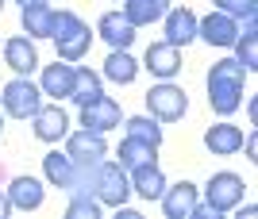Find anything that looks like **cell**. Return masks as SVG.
Listing matches in <instances>:
<instances>
[{
    "label": "cell",
    "instance_id": "6da1fadb",
    "mask_svg": "<svg viewBox=\"0 0 258 219\" xmlns=\"http://www.w3.org/2000/svg\"><path fill=\"white\" fill-rule=\"evenodd\" d=\"M247 69L239 66L235 58H224L208 69V104L216 116H231L243 108V85H247Z\"/></svg>",
    "mask_w": 258,
    "mask_h": 219
},
{
    "label": "cell",
    "instance_id": "7a4b0ae2",
    "mask_svg": "<svg viewBox=\"0 0 258 219\" xmlns=\"http://www.w3.org/2000/svg\"><path fill=\"white\" fill-rule=\"evenodd\" d=\"M54 39V50L62 62H81L89 54V46H93V31H89V23L70 8H54L50 16V35Z\"/></svg>",
    "mask_w": 258,
    "mask_h": 219
},
{
    "label": "cell",
    "instance_id": "3957f363",
    "mask_svg": "<svg viewBox=\"0 0 258 219\" xmlns=\"http://www.w3.org/2000/svg\"><path fill=\"white\" fill-rule=\"evenodd\" d=\"M93 196L104 204V208H123L131 196V177L119 162H97L93 165Z\"/></svg>",
    "mask_w": 258,
    "mask_h": 219
},
{
    "label": "cell",
    "instance_id": "277c9868",
    "mask_svg": "<svg viewBox=\"0 0 258 219\" xmlns=\"http://www.w3.org/2000/svg\"><path fill=\"white\" fill-rule=\"evenodd\" d=\"M243 192H247V185H243V177L231 173V169H224V173H212L205 185V204L216 211V215H224V211H235L239 204H243Z\"/></svg>",
    "mask_w": 258,
    "mask_h": 219
},
{
    "label": "cell",
    "instance_id": "5b68a950",
    "mask_svg": "<svg viewBox=\"0 0 258 219\" xmlns=\"http://www.w3.org/2000/svg\"><path fill=\"white\" fill-rule=\"evenodd\" d=\"M4 112L16 116V120H31L35 112L43 108V88L31 85L27 77H12L8 85H4Z\"/></svg>",
    "mask_w": 258,
    "mask_h": 219
},
{
    "label": "cell",
    "instance_id": "8992f818",
    "mask_svg": "<svg viewBox=\"0 0 258 219\" xmlns=\"http://www.w3.org/2000/svg\"><path fill=\"white\" fill-rule=\"evenodd\" d=\"M147 108L158 123H177L189 112V100H185V88L181 85H170V81H162L147 92Z\"/></svg>",
    "mask_w": 258,
    "mask_h": 219
},
{
    "label": "cell",
    "instance_id": "52a82bcc",
    "mask_svg": "<svg viewBox=\"0 0 258 219\" xmlns=\"http://www.w3.org/2000/svg\"><path fill=\"white\" fill-rule=\"evenodd\" d=\"M66 154L74 158L81 169H93L97 162H104V154H108V143H104V135L97 131H74V135H66Z\"/></svg>",
    "mask_w": 258,
    "mask_h": 219
},
{
    "label": "cell",
    "instance_id": "ba28073f",
    "mask_svg": "<svg viewBox=\"0 0 258 219\" xmlns=\"http://www.w3.org/2000/svg\"><path fill=\"white\" fill-rule=\"evenodd\" d=\"M243 35V27H239V20H231V16H224V12H208L205 20H197V39H205L208 46H235V39Z\"/></svg>",
    "mask_w": 258,
    "mask_h": 219
},
{
    "label": "cell",
    "instance_id": "9c48e42d",
    "mask_svg": "<svg viewBox=\"0 0 258 219\" xmlns=\"http://www.w3.org/2000/svg\"><path fill=\"white\" fill-rule=\"evenodd\" d=\"M166 219H193V208L201 204V188L193 181H177V185H166V192L158 196Z\"/></svg>",
    "mask_w": 258,
    "mask_h": 219
},
{
    "label": "cell",
    "instance_id": "30bf717a",
    "mask_svg": "<svg viewBox=\"0 0 258 219\" xmlns=\"http://www.w3.org/2000/svg\"><path fill=\"white\" fill-rule=\"evenodd\" d=\"M31 123H35V139H43V143H62L66 135H70V116H66V108L58 100L43 104L31 116Z\"/></svg>",
    "mask_w": 258,
    "mask_h": 219
},
{
    "label": "cell",
    "instance_id": "8fae6325",
    "mask_svg": "<svg viewBox=\"0 0 258 219\" xmlns=\"http://www.w3.org/2000/svg\"><path fill=\"white\" fill-rule=\"evenodd\" d=\"M119 120H123V112H119V104L112 96H97L81 108V127H85V131H97V135L119 127Z\"/></svg>",
    "mask_w": 258,
    "mask_h": 219
},
{
    "label": "cell",
    "instance_id": "7c38bea8",
    "mask_svg": "<svg viewBox=\"0 0 258 219\" xmlns=\"http://www.w3.org/2000/svg\"><path fill=\"white\" fill-rule=\"evenodd\" d=\"M4 62L12 66V73H16V77L35 73V69H39V50H35V39H27V35L8 39V43H4Z\"/></svg>",
    "mask_w": 258,
    "mask_h": 219
},
{
    "label": "cell",
    "instance_id": "4fadbf2b",
    "mask_svg": "<svg viewBox=\"0 0 258 219\" xmlns=\"http://www.w3.org/2000/svg\"><path fill=\"white\" fill-rule=\"evenodd\" d=\"M147 69L162 81H170V77L181 73V46H170V43H151L147 46V54H143Z\"/></svg>",
    "mask_w": 258,
    "mask_h": 219
},
{
    "label": "cell",
    "instance_id": "5bb4252c",
    "mask_svg": "<svg viewBox=\"0 0 258 219\" xmlns=\"http://www.w3.org/2000/svg\"><path fill=\"white\" fill-rule=\"evenodd\" d=\"M4 192H8L12 208H20V211H35V208H43V200H46V188L39 177H12Z\"/></svg>",
    "mask_w": 258,
    "mask_h": 219
},
{
    "label": "cell",
    "instance_id": "9a60e30c",
    "mask_svg": "<svg viewBox=\"0 0 258 219\" xmlns=\"http://www.w3.org/2000/svg\"><path fill=\"white\" fill-rule=\"evenodd\" d=\"M74 77H77V66H70V62H54V66H43V81H39V88H43V96H54V100H70V92H74Z\"/></svg>",
    "mask_w": 258,
    "mask_h": 219
},
{
    "label": "cell",
    "instance_id": "2e32d148",
    "mask_svg": "<svg viewBox=\"0 0 258 219\" xmlns=\"http://www.w3.org/2000/svg\"><path fill=\"white\" fill-rule=\"evenodd\" d=\"M162 20H166V39H162V43L185 46V43L197 39V12L193 8H170Z\"/></svg>",
    "mask_w": 258,
    "mask_h": 219
},
{
    "label": "cell",
    "instance_id": "e0dca14e",
    "mask_svg": "<svg viewBox=\"0 0 258 219\" xmlns=\"http://www.w3.org/2000/svg\"><path fill=\"white\" fill-rule=\"evenodd\" d=\"M97 35L112 46V50H127V46L135 43V27L123 20V12H104L100 23H97Z\"/></svg>",
    "mask_w": 258,
    "mask_h": 219
},
{
    "label": "cell",
    "instance_id": "ac0fdd59",
    "mask_svg": "<svg viewBox=\"0 0 258 219\" xmlns=\"http://www.w3.org/2000/svg\"><path fill=\"white\" fill-rule=\"evenodd\" d=\"M123 169H139V165H151L158 162V146L147 143V139H135V135H123V143H119V158H116Z\"/></svg>",
    "mask_w": 258,
    "mask_h": 219
},
{
    "label": "cell",
    "instance_id": "d6986e66",
    "mask_svg": "<svg viewBox=\"0 0 258 219\" xmlns=\"http://www.w3.org/2000/svg\"><path fill=\"white\" fill-rule=\"evenodd\" d=\"M131 192L139 200H158L162 192H166V177H162V169H158V162H151V165H139V169H131Z\"/></svg>",
    "mask_w": 258,
    "mask_h": 219
},
{
    "label": "cell",
    "instance_id": "ffe728a7",
    "mask_svg": "<svg viewBox=\"0 0 258 219\" xmlns=\"http://www.w3.org/2000/svg\"><path fill=\"white\" fill-rule=\"evenodd\" d=\"M205 146L212 154H220V158H227V154L243 150V127H235V123H216V127H208L205 135Z\"/></svg>",
    "mask_w": 258,
    "mask_h": 219
},
{
    "label": "cell",
    "instance_id": "44dd1931",
    "mask_svg": "<svg viewBox=\"0 0 258 219\" xmlns=\"http://www.w3.org/2000/svg\"><path fill=\"white\" fill-rule=\"evenodd\" d=\"M170 12V0H123V20L131 27H151Z\"/></svg>",
    "mask_w": 258,
    "mask_h": 219
},
{
    "label": "cell",
    "instance_id": "7402d4cb",
    "mask_svg": "<svg viewBox=\"0 0 258 219\" xmlns=\"http://www.w3.org/2000/svg\"><path fill=\"white\" fill-rule=\"evenodd\" d=\"M50 16H54L50 0L23 4V31H27V39H46V35H50Z\"/></svg>",
    "mask_w": 258,
    "mask_h": 219
},
{
    "label": "cell",
    "instance_id": "603a6c76",
    "mask_svg": "<svg viewBox=\"0 0 258 219\" xmlns=\"http://www.w3.org/2000/svg\"><path fill=\"white\" fill-rule=\"evenodd\" d=\"M104 77L116 81V85H131V81L139 77V62H135L127 50H112V54L104 58Z\"/></svg>",
    "mask_w": 258,
    "mask_h": 219
},
{
    "label": "cell",
    "instance_id": "cb8c5ba5",
    "mask_svg": "<svg viewBox=\"0 0 258 219\" xmlns=\"http://www.w3.org/2000/svg\"><path fill=\"white\" fill-rule=\"evenodd\" d=\"M104 96V85H100V73H93L89 66H77V77H74V92H70V100H74L77 108H85L89 100Z\"/></svg>",
    "mask_w": 258,
    "mask_h": 219
},
{
    "label": "cell",
    "instance_id": "d4e9b609",
    "mask_svg": "<svg viewBox=\"0 0 258 219\" xmlns=\"http://www.w3.org/2000/svg\"><path fill=\"white\" fill-rule=\"evenodd\" d=\"M235 50H239L235 62L247 73H254V66H258V20H247V31L235 39Z\"/></svg>",
    "mask_w": 258,
    "mask_h": 219
},
{
    "label": "cell",
    "instance_id": "484cf974",
    "mask_svg": "<svg viewBox=\"0 0 258 219\" xmlns=\"http://www.w3.org/2000/svg\"><path fill=\"white\" fill-rule=\"evenodd\" d=\"M127 135L162 146V127H158V120H154V116H131V120H127Z\"/></svg>",
    "mask_w": 258,
    "mask_h": 219
},
{
    "label": "cell",
    "instance_id": "4316f807",
    "mask_svg": "<svg viewBox=\"0 0 258 219\" xmlns=\"http://www.w3.org/2000/svg\"><path fill=\"white\" fill-rule=\"evenodd\" d=\"M216 12H224V16H231V20H258V0H212Z\"/></svg>",
    "mask_w": 258,
    "mask_h": 219
},
{
    "label": "cell",
    "instance_id": "83f0119b",
    "mask_svg": "<svg viewBox=\"0 0 258 219\" xmlns=\"http://www.w3.org/2000/svg\"><path fill=\"white\" fill-rule=\"evenodd\" d=\"M66 215H70V219H97L100 215V200L97 196H70Z\"/></svg>",
    "mask_w": 258,
    "mask_h": 219
},
{
    "label": "cell",
    "instance_id": "f1b7e54d",
    "mask_svg": "<svg viewBox=\"0 0 258 219\" xmlns=\"http://www.w3.org/2000/svg\"><path fill=\"white\" fill-rule=\"evenodd\" d=\"M12 215V200H8V192L0 188V219H8Z\"/></svg>",
    "mask_w": 258,
    "mask_h": 219
},
{
    "label": "cell",
    "instance_id": "f546056e",
    "mask_svg": "<svg viewBox=\"0 0 258 219\" xmlns=\"http://www.w3.org/2000/svg\"><path fill=\"white\" fill-rule=\"evenodd\" d=\"M247 158H250V162H258V139H254V135L247 139Z\"/></svg>",
    "mask_w": 258,
    "mask_h": 219
},
{
    "label": "cell",
    "instance_id": "4dcf8cb0",
    "mask_svg": "<svg viewBox=\"0 0 258 219\" xmlns=\"http://www.w3.org/2000/svg\"><path fill=\"white\" fill-rule=\"evenodd\" d=\"M20 4H39V0H20Z\"/></svg>",
    "mask_w": 258,
    "mask_h": 219
},
{
    "label": "cell",
    "instance_id": "1f68e13d",
    "mask_svg": "<svg viewBox=\"0 0 258 219\" xmlns=\"http://www.w3.org/2000/svg\"><path fill=\"white\" fill-rule=\"evenodd\" d=\"M0 12H4V0H0Z\"/></svg>",
    "mask_w": 258,
    "mask_h": 219
},
{
    "label": "cell",
    "instance_id": "d6a6232c",
    "mask_svg": "<svg viewBox=\"0 0 258 219\" xmlns=\"http://www.w3.org/2000/svg\"><path fill=\"white\" fill-rule=\"evenodd\" d=\"M116 4H119V0H116Z\"/></svg>",
    "mask_w": 258,
    "mask_h": 219
}]
</instances>
